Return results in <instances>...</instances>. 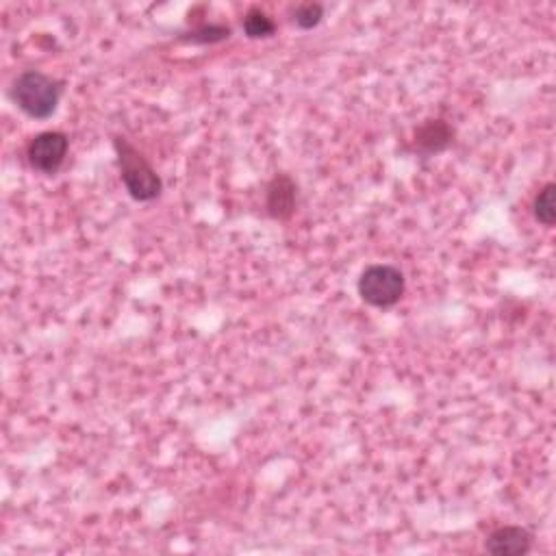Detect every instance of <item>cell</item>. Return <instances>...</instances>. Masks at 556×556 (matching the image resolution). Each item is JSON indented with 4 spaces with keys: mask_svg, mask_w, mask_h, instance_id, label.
Listing matches in <instances>:
<instances>
[{
    "mask_svg": "<svg viewBox=\"0 0 556 556\" xmlns=\"http://www.w3.org/2000/svg\"><path fill=\"white\" fill-rule=\"evenodd\" d=\"M554 196H556V185L548 183L537 194V198L533 202L535 220L539 224H543V226H548V229H552L554 222H556V202H554Z\"/></svg>",
    "mask_w": 556,
    "mask_h": 556,
    "instance_id": "10",
    "label": "cell"
},
{
    "mask_svg": "<svg viewBox=\"0 0 556 556\" xmlns=\"http://www.w3.org/2000/svg\"><path fill=\"white\" fill-rule=\"evenodd\" d=\"M485 550L496 556H524L533 550V535L522 526H500L487 537Z\"/></svg>",
    "mask_w": 556,
    "mask_h": 556,
    "instance_id": "7",
    "label": "cell"
},
{
    "mask_svg": "<svg viewBox=\"0 0 556 556\" xmlns=\"http://www.w3.org/2000/svg\"><path fill=\"white\" fill-rule=\"evenodd\" d=\"M113 150L118 155L120 179L126 192L137 202H150L161 196L163 181L157 170L150 166L142 150H137L129 139L116 135L113 137Z\"/></svg>",
    "mask_w": 556,
    "mask_h": 556,
    "instance_id": "2",
    "label": "cell"
},
{
    "mask_svg": "<svg viewBox=\"0 0 556 556\" xmlns=\"http://www.w3.org/2000/svg\"><path fill=\"white\" fill-rule=\"evenodd\" d=\"M296 200H298V187L292 176L281 172L274 174V179L265 187V209L268 216L287 222L296 213Z\"/></svg>",
    "mask_w": 556,
    "mask_h": 556,
    "instance_id": "5",
    "label": "cell"
},
{
    "mask_svg": "<svg viewBox=\"0 0 556 556\" xmlns=\"http://www.w3.org/2000/svg\"><path fill=\"white\" fill-rule=\"evenodd\" d=\"M359 296L363 302L376 309H389L398 305L407 289V278L402 270L389 263L368 265L359 276Z\"/></svg>",
    "mask_w": 556,
    "mask_h": 556,
    "instance_id": "3",
    "label": "cell"
},
{
    "mask_svg": "<svg viewBox=\"0 0 556 556\" xmlns=\"http://www.w3.org/2000/svg\"><path fill=\"white\" fill-rule=\"evenodd\" d=\"M454 142L452 124L441 118H428L415 129L413 135V150L422 157H433L444 153Z\"/></svg>",
    "mask_w": 556,
    "mask_h": 556,
    "instance_id": "6",
    "label": "cell"
},
{
    "mask_svg": "<svg viewBox=\"0 0 556 556\" xmlns=\"http://www.w3.org/2000/svg\"><path fill=\"white\" fill-rule=\"evenodd\" d=\"M324 18V7L320 3H305L294 9V22L298 29H315Z\"/></svg>",
    "mask_w": 556,
    "mask_h": 556,
    "instance_id": "11",
    "label": "cell"
},
{
    "mask_svg": "<svg viewBox=\"0 0 556 556\" xmlns=\"http://www.w3.org/2000/svg\"><path fill=\"white\" fill-rule=\"evenodd\" d=\"M231 27H226V24H200V27L192 29V31H187V33H181L179 40L181 42H187V44H202V46H207V44H220V42H226L231 37Z\"/></svg>",
    "mask_w": 556,
    "mask_h": 556,
    "instance_id": "8",
    "label": "cell"
},
{
    "mask_svg": "<svg viewBox=\"0 0 556 556\" xmlns=\"http://www.w3.org/2000/svg\"><path fill=\"white\" fill-rule=\"evenodd\" d=\"M9 96L24 116L33 120H48L55 116L61 103L63 81L40 70H24L11 85Z\"/></svg>",
    "mask_w": 556,
    "mask_h": 556,
    "instance_id": "1",
    "label": "cell"
},
{
    "mask_svg": "<svg viewBox=\"0 0 556 556\" xmlns=\"http://www.w3.org/2000/svg\"><path fill=\"white\" fill-rule=\"evenodd\" d=\"M70 150V139L61 131H44L31 137L27 146V159L29 166L46 176H55L63 163H66Z\"/></svg>",
    "mask_w": 556,
    "mask_h": 556,
    "instance_id": "4",
    "label": "cell"
},
{
    "mask_svg": "<svg viewBox=\"0 0 556 556\" xmlns=\"http://www.w3.org/2000/svg\"><path fill=\"white\" fill-rule=\"evenodd\" d=\"M244 33L250 40H265L276 33V22L263 9L252 7L244 16Z\"/></svg>",
    "mask_w": 556,
    "mask_h": 556,
    "instance_id": "9",
    "label": "cell"
}]
</instances>
